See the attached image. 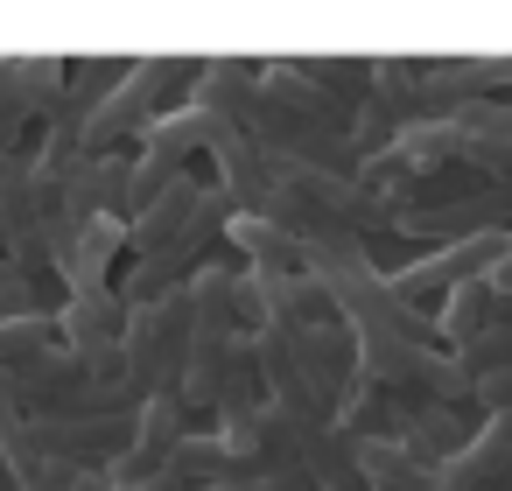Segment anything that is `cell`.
<instances>
[{"instance_id": "obj_2", "label": "cell", "mask_w": 512, "mask_h": 491, "mask_svg": "<svg viewBox=\"0 0 512 491\" xmlns=\"http://www.w3.org/2000/svg\"><path fill=\"white\" fill-rule=\"evenodd\" d=\"M190 344H197L190 288H169L162 302L127 309V337H120V379H127V393H141V400L176 393L183 365H190Z\"/></svg>"}, {"instance_id": "obj_1", "label": "cell", "mask_w": 512, "mask_h": 491, "mask_svg": "<svg viewBox=\"0 0 512 491\" xmlns=\"http://www.w3.org/2000/svg\"><path fill=\"white\" fill-rule=\"evenodd\" d=\"M253 365L274 407H309V414H337V400L358 386V330L351 323H267L253 330Z\"/></svg>"}, {"instance_id": "obj_12", "label": "cell", "mask_w": 512, "mask_h": 491, "mask_svg": "<svg viewBox=\"0 0 512 491\" xmlns=\"http://www.w3.org/2000/svg\"><path fill=\"white\" fill-rule=\"evenodd\" d=\"M435 344H449V351H463V344H477L491 323H498V295H491V281H463L435 316Z\"/></svg>"}, {"instance_id": "obj_11", "label": "cell", "mask_w": 512, "mask_h": 491, "mask_svg": "<svg viewBox=\"0 0 512 491\" xmlns=\"http://www.w3.org/2000/svg\"><path fill=\"white\" fill-rule=\"evenodd\" d=\"M71 85L64 64H29V57H0V134H22V120L57 92Z\"/></svg>"}, {"instance_id": "obj_10", "label": "cell", "mask_w": 512, "mask_h": 491, "mask_svg": "<svg viewBox=\"0 0 512 491\" xmlns=\"http://www.w3.org/2000/svg\"><path fill=\"white\" fill-rule=\"evenodd\" d=\"M253 288H260V316H267V323H288V330L337 323L330 295H323L309 274H253Z\"/></svg>"}, {"instance_id": "obj_5", "label": "cell", "mask_w": 512, "mask_h": 491, "mask_svg": "<svg viewBox=\"0 0 512 491\" xmlns=\"http://www.w3.org/2000/svg\"><path fill=\"white\" fill-rule=\"evenodd\" d=\"M183 393H155V400H141L134 407V442L113 456V470H120V484H148V477H162L169 470V456H176V442L190 435L183 428Z\"/></svg>"}, {"instance_id": "obj_3", "label": "cell", "mask_w": 512, "mask_h": 491, "mask_svg": "<svg viewBox=\"0 0 512 491\" xmlns=\"http://www.w3.org/2000/svg\"><path fill=\"white\" fill-rule=\"evenodd\" d=\"M512 253V232H477V239H449V246H435V253H421V260H407L400 274H393V295L407 302V309H421V316H435L463 281H484L498 260Z\"/></svg>"}, {"instance_id": "obj_4", "label": "cell", "mask_w": 512, "mask_h": 491, "mask_svg": "<svg viewBox=\"0 0 512 491\" xmlns=\"http://www.w3.org/2000/svg\"><path fill=\"white\" fill-rule=\"evenodd\" d=\"M218 204V183H204V176H176L148 211H134L127 218V253L134 260H148V253H162V246H176L183 232H197V218Z\"/></svg>"}, {"instance_id": "obj_15", "label": "cell", "mask_w": 512, "mask_h": 491, "mask_svg": "<svg viewBox=\"0 0 512 491\" xmlns=\"http://www.w3.org/2000/svg\"><path fill=\"white\" fill-rule=\"evenodd\" d=\"M57 337V316H15V323H0V372H22V365H36L43 358V344Z\"/></svg>"}, {"instance_id": "obj_8", "label": "cell", "mask_w": 512, "mask_h": 491, "mask_svg": "<svg viewBox=\"0 0 512 491\" xmlns=\"http://www.w3.org/2000/svg\"><path fill=\"white\" fill-rule=\"evenodd\" d=\"M127 253V218H113V211H99L71 246H57V267H64V281H71V295H92V288H106V267Z\"/></svg>"}, {"instance_id": "obj_17", "label": "cell", "mask_w": 512, "mask_h": 491, "mask_svg": "<svg viewBox=\"0 0 512 491\" xmlns=\"http://www.w3.org/2000/svg\"><path fill=\"white\" fill-rule=\"evenodd\" d=\"M120 491H183V484H176V477L162 470V477H148V484H120Z\"/></svg>"}, {"instance_id": "obj_14", "label": "cell", "mask_w": 512, "mask_h": 491, "mask_svg": "<svg viewBox=\"0 0 512 491\" xmlns=\"http://www.w3.org/2000/svg\"><path fill=\"white\" fill-rule=\"evenodd\" d=\"M169 477H176L183 491H204V484H225V477H239V470H232V456H225L218 435H183L176 456H169Z\"/></svg>"}, {"instance_id": "obj_13", "label": "cell", "mask_w": 512, "mask_h": 491, "mask_svg": "<svg viewBox=\"0 0 512 491\" xmlns=\"http://www.w3.org/2000/svg\"><path fill=\"white\" fill-rule=\"evenodd\" d=\"M358 456V484L365 491H435V470L414 463L400 442H351Z\"/></svg>"}, {"instance_id": "obj_9", "label": "cell", "mask_w": 512, "mask_h": 491, "mask_svg": "<svg viewBox=\"0 0 512 491\" xmlns=\"http://www.w3.org/2000/svg\"><path fill=\"white\" fill-rule=\"evenodd\" d=\"M225 246L246 260V274H302V239L281 232L274 218H246V211H232V218H225Z\"/></svg>"}, {"instance_id": "obj_16", "label": "cell", "mask_w": 512, "mask_h": 491, "mask_svg": "<svg viewBox=\"0 0 512 491\" xmlns=\"http://www.w3.org/2000/svg\"><path fill=\"white\" fill-rule=\"evenodd\" d=\"M64 491H120V470L113 463H85V470L64 477Z\"/></svg>"}, {"instance_id": "obj_7", "label": "cell", "mask_w": 512, "mask_h": 491, "mask_svg": "<svg viewBox=\"0 0 512 491\" xmlns=\"http://www.w3.org/2000/svg\"><path fill=\"white\" fill-rule=\"evenodd\" d=\"M442 484H456V491H512V428L498 414H484L470 449L456 463H442Z\"/></svg>"}, {"instance_id": "obj_6", "label": "cell", "mask_w": 512, "mask_h": 491, "mask_svg": "<svg viewBox=\"0 0 512 491\" xmlns=\"http://www.w3.org/2000/svg\"><path fill=\"white\" fill-rule=\"evenodd\" d=\"M57 337L71 344V358H106L120 351L127 337V309H120V288H92V295H71L64 316H57Z\"/></svg>"}]
</instances>
